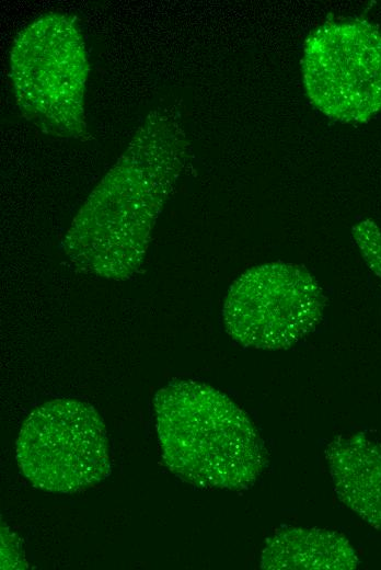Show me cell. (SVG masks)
I'll return each mask as SVG.
<instances>
[{
  "label": "cell",
  "instance_id": "cell-3",
  "mask_svg": "<svg viewBox=\"0 0 381 570\" xmlns=\"http://www.w3.org/2000/svg\"><path fill=\"white\" fill-rule=\"evenodd\" d=\"M88 60L77 23L51 13L38 18L15 38L11 78L23 115L59 137L84 135Z\"/></svg>",
  "mask_w": 381,
  "mask_h": 570
},
{
  "label": "cell",
  "instance_id": "cell-1",
  "mask_svg": "<svg viewBox=\"0 0 381 570\" xmlns=\"http://www.w3.org/2000/svg\"><path fill=\"white\" fill-rule=\"evenodd\" d=\"M185 155L182 130L165 116L149 115L73 218L64 242L71 263L107 280L131 277Z\"/></svg>",
  "mask_w": 381,
  "mask_h": 570
},
{
  "label": "cell",
  "instance_id": "cell-7",
  "mask_svg": "<svg viewBox=\"0 0 381 570\" xmlns=\"http://www.w3.org/2000/svg\"><path fill=\"white\" fill-rule=\"evenodd\" d=\"M324 456L337 498L381 531V444L362 434L337 436Z\"/></svg>",
  "mask_w": 381,
  "mask_h": 570
},
{
  "label": "cell",
  "instance_id": "cell-2",
  "mask_svg": "<svg viewBox=\"0 0 381 570\" xmlns=\"http://www.w3.org/2000/svg\"><path fill=\"white\" fill-rule=\"evenodd\" d=\"M157 433L168 468L204 489L251 487L268 460L249 415L228 396L195 380H174L153 399Z\"/></svg>",
  "mask_w": 381,
  "mask_h": 570
},
{
  "label": "cell",
  "instance_id": "cell-8",
  "mask_svg": "<svg viewBox=\"0 0 381 570\" xmlns=\"http://www.w3.org/2000/svg\"><path fill=\"white\" fill-rule=\"evenodd\" d=\"M358 566V556L342 534L285 527L266 539L261 552L265 570H347Z\"/></svg>",
  "mask_w": 381,
  "mask_h": 570
},
{
  "label": "cell",
  "instance_id": "cell-4",
  "mask_svg": "<svg viewBox=\"0 0 381 570\" xmlns=\"http://www.w3.org/2000/svg\"><path fill=\"white\" fill-rule=\"evenodd\" d=\"M15 458L35 488L55 493L83 491L111 472L103 420L91 404L70 398L47 401L28 414Z\"/></svg>",
  "mask_w": 381,
  "mask_h": 570
},
{
  "label": "cell",
  "instance_id": "cell-5",
  "mask_svg": "<svg viewBox=\"0 0 381 570\" xmlns=\"http://www.w3.org/2000/svg\"><path fill=\"white\" fill-rule=\"evenodd\" d=\"M326 297L315 277L292 263H267L242 273L222 307L227 332L240 344L288 349L321 322Z\"/></svg>",
  "mask_w": 381,
  "mask_h": 570
},
{
  "label": "cell",
  "instance_id": "cell-6",
  "mask_svg": "<svg viewBox=\"0 0 381 570\" xmlns=\"http://www.w3.org/2000/svg\"><path fill=\"white\" fill-rule=\"evenodd\" d=\"M311 103L340 122L363 123L381 111V31L363 20L327 22L303 48Z\"/></svg>",
  "mask_w": 381,
  "mask_h": 570
}]
</instances>
